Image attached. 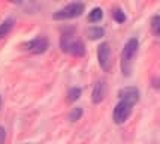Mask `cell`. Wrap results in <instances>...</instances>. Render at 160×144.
<instances>
[{
	"label": "cell",
	"mask_w": 160,
	"mask_h": 144,
	"mask_svg": "<svg viewBox=\"0 0 160 144\" xmlns=\"http://www.w3.org/2000/svg\"><path fill=\"white\" fill-rule=\"evenodd\" d=\"M60 48L66 54L75 56V57H82L85 54V45L84 42L75 35V29L68 27L62 30L60 36Z\"/></svg>",
	"instance_id": "1"
},
{
	"label": "cell",
	"mask_w": 160,
	"mask_h": 144,
	"mask_svg": "<svg viewBox=\"0 0 160 144\" xmlns=\"http://www.w3.org/2000/svg\"><path fill=\"white\" fill-rule=\"evenodd\" d=\"M138 50H139V42L136 38H130L129 41L124 44L123 51H121V72L124 77H130L133 69V60L138 54Z\"/></svg>",
	"instance_id": "2"
},
{
	"label": "cell",
	"mask_w": 160,
	"mask_h": 144,
	"mask_svg": "<svg viewBox=\"0 0 160 144\" xmlns=\"http://www.w3.org/2000/svg\"><path fill=\"white\" fill-rule=\"evenodd\" d=\"M85 11V5L82 2H72L69 5H66L64 8L56 11L52 14V20L56 21H63V20H73V18H78L81 17Z\"/></svg>",
	"instance_id": "3"
},
{
	"label": "cell",
	"mask_w": 160,
	"mask_h": 144,
	"mask_svg": "<svg viewBox=\"0 0 160 144\" xmlns=\"http://www.w3.org/2000/svg\"><path fill=\"white\" fill-rule=\"evenodd\" d=\"M133 104H130L129 101H124V99H120L118 104L114 107V111H112V120L115 125H123L126 123V120L130 117L133 110Z\"/></svg>",
	"instance_id": "4"
},
{
	"label": "cell",
	"mask_w": 160,
	"mask_h": 144,
	"mask_svg": "<svg viewBox=\"0 0 160 144\" xmlns=\"http://www.w3.org/2000/svg\"><path fill=\"white\" fill-rule=\"evenodd\" d=\"M48 47H49V41L45 36H41V35L28 39V41H26L21 45V48L24 51H28L32 54H43L48 50Z\"/></svg>",
	"instance_id": "5"
},
{
	"label": "cell",
	"mask_w": 160,
	"mask_h": 144,
	"mask_svg": "<svg viewBox=\"0 0 160 144\" xmlns=\"http://www.w3.org/2000/svg\"><path fill=\"white\" fill-rule=\"evenodd\" d=\"M112 54H111V47L108 42H102L99 44L98 47V62L99 66L103 69L105 72H108L111 69V63H112Z\"/></svg>",
	"instance_id": "6"
},
{
	"label": "cell",
	"mask_w": 160,
	"mask_h": 144,
	"mask_svg": "<svg viewBox=\"0 0 160 144\" xmlns=\"http://www.w3.org/2000/svg\"><path fill=\"white\" fill-rule=\"evenodd\" d=\"M118 98L120 99H124V101H129V102L133 104V105H136L138 101H139V90L136 89L135 86L123 87V89L118 92Z\"/></svg>",
	"instance_id": "7"
},
{
	"label": "cell",
	"mask_w": 160,
	"mask_h": 144,
	"mask_svg": "<svg viewBox=\"0 0 160 144\" xmlns=\"http://www.w3.org/2000/svg\"><path fill=\"white\" fill-rule=\"evenodd\" d=\"M105 96H106V83L103 80H99V81H96L93 92H91V102L98 105L105 99Z\"/></svg>",
	"instance_id": "8"
},
{
	"label": "cell",
	"mask_w": 160,
	"mask_h": 144,
	"mask_svg": "<svg viewBox=\"0 0 160 144\" xmlns=\"http://www.w3.org/2000/svg\"><path fill=\"white\" fill-rule=\"evenodd\" d=\"M14 23H15L14 18H6V20H3L2 23H0V39H2V38H5V36L12 30Z\"/></svg>",
	"instance_id": "9"
},
{
	"label": "cell",
	"mask_w": 160,
	"mask_h": 144,
	"mask_svg": "<svg viewBox=\"0 0 160 144\" xmlns=\"http://www.w3.org/2000/svg\"><path fill=\"white\" fill-rule=\"evenodd\" d=\"M87 35H88V38H90L91 41H96V39L103 38L105 30L102 27H99V26H91V27L87 30Z\"/></svg>",
	"instance_id": "10"
},
{
	"label": "cell",
	"mask_w": 160,
	"mask_h": 144,
	"mask_svg": "<svg viewBox=\"0 0 160 144\" xmlns=\"http://www.w3.org/2000/svg\"><path fill=\"white\" fill-rule=\"evenodd\" d=\"M103 18V11L100 9V8H93L90 12H88V17H87V20L93 23V24H96L99 21Z\"/></svg>",
	"instance_id": "11"
},
{
	"label": "cell",
	"mask_w": 160,
	"mask_h": 144,
	"mask_svg": "<svg viewBox=\"0 0 160 144\" xmlns=\"http://www.w3.org/2000/svg\"><path fill=\"white\" fill-rule=\"evenodd\" d=\"M82 108L81 107H73L72 111L69 113V122H78L81 117H82Z\"/></svg>",
	"instance_id": "12"
},
{
	"label": "cell",
	"mask_w": 160,
	"mask_h": 144,
	"mask_svg": "<svg viewBox=\"0 0 160 144\" xmlns=\"http://www.w3.org/2000/svg\"><path fill=\"white\" fill-rule=\"evenodd\" d=\"M81 89L79 87H72V89H69V92H68V101L69 102H75V101H78L79 99V96H81Z\"/></svg>",
	"instance_id": "13"
},
{
	"label": "cell",
	"mask_w": 160,
	"mask_h": 144,
	"mask_svg": "<svg viewBox=\"0 0 160 144\" xmlns=\"http://www.w3.org/2000/svg\"><path fill=\"white\" fill-rule=\"evenodd\" d=\"M151 29H153V33L160 38V17L159 15H154L153 18H151Z\"/></svg>",
	"instance_id": "14"
},
{
	"label": "cell",
	"mask_w": 160,
	"mask_h": 144,
	"mask_svg": "<svg viewBox=\"0 0 160 144\" xmlns=\"http://www.w3.org/2000/svg\"><path fill=\"white\" fill-rule=\"evenodd\" d=\"M112 18L117 21V23L121 24V23H124L126 21V14L120 9V8H117V9H114V12H112Z\"/></svg>",
	"instance_id": "15"
},
{
	"label": "cell",
	"mask_w": 160,
	"mask_h": 144,
	"mask_svg": "<svg viewBox=\"0 0 160 144\" xmlns=\"http://www.w3.org/2000/svg\"><path fill=\"white\" fill-rule=\"evenodd\" d=\"M5 138H6V131L3 126H0V144L5 143Z\"/></svg>",
	"instance_id": "16"
},
{
	"label": "cell",
	"mask_w": 160,
	"mask_h": 144,
	"mask_svg": "<svg viewBox=\"0 0 160 144\" xmlns=\"http://www.w3.org/2000/svg\"><path fill=\"white\" fill-rule=\"evenodd\" d=\"M8 2H11V3H15V5H21V3H22V0H8Z\"/></svg>",
	"instance_id": "17"
},
{
	"label": "cell",
	"mask_w": 160,
	"mask_h": 144,
	"mask_svg": "<svg viewBox=\"0 0 160 144\" xmlns=\"http://www.w3.org/2000/svg\"><path fill=\"white\" fill-rule=\"evenodd\" d=\"M0 108H2V96H0Z\"/></svg>",
	"instance_id": "18"
},
{
	"label": "cell",
	"mask_w": 160,
	"mask_h": 144,
	"mask_svg": "<svg viewBox=\"0 0 160 144\" xmlns=\"http://www.w3.org/2000/svg\"><path fill=\"white\" fill-rule=\"evenodd\" d=\"M24 144H32V143H24Z\"/></svg>",
	"instance_id": "19"
}]
</instances>
